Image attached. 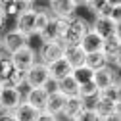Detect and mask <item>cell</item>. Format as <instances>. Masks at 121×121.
Here are the masks:
<instances>
[{
	"instance_id": "6da1fadb",
	"label": "cell",
	"mask_w": 121,
	"mask_h": 121,
	"mask_svg": "<svg viewBox=\"0 0 121 121\" xmlns=\"http://www.w3.org/2000/svg\"><path fill=\"white\" fill-rule=\"evenodd\" d=\"M90 31V21L86 17H81V16H75L69 25H67V33L62 40L64 46H79L81 40L85 39V35Z\"/></svg>"
},
{
	"instance_id": "7a4b0ae2",
	"label": "cell",
	"mask_w": 121,
	"mask_h": 121,
	"mask_svg": "<svg viewBox=\"0 0 121 121\" xmlns=\"http://www.w3.org/2000/svg\"><path fill=\"white\" fill-rule=\"evenodd\" d=\"M48 6H50V16L54 19H64V21H71L79 10L77 0H50Z\"/></svg>"
},
{
	"instance_id": "3957f363",
	"label": "cell",
	"mask_w": 121,
	"mask_h": 121,
	"mask_svg": "<svg viewBox=\"0 0 121 121\" xmlns=\"http://www.w3.org/2000/svg\"><path fill=\"white\" fill-rule=\"evenodd\" d=\"M64 60V44L62 42H42L37 52V62L42 65H52Z\"/></svg>"
},
{
	"instance_id": "277c9868",
	"label": "cell",
	"mask_w": 121,
	"mask_h": 121,
	"mask_svg": "<svg viewBox=\"0 0 121 121\" xmlns=\"http://www.w3.org/2000/svg\"><path fill=\"white\" fill-rule=\"evenodd\" d=\"M8 58H10L12 65L16 67L17 71L25 73L29 67H33L37 64V50H33L31 46H23V48L16 50L13 54H10Z\"/></svg>"
},
{
	"instance_id": "5b68a950",
	"label": "cell",
	"mask_w": 121,
	"mask_h": 121,
	"mask_svg": "<svg viewBox=\"0 0 121 121\" xmlns=\"http://www.w3.org/2000/svg\"><path fill=\"white\" fill-rule=\"evenodd\" d=\"M67 25L69 21H64V19H50V23L46 25V29L39 35L40 42H62L65 33H67Z\"/></svg>"
},
{
	"instance_id": "8992f818",
	"label": "cell",
	"mask_w": 121,
	"mask_h": 121,
	"mask_svg": "<svg viewBox=\"0 0 121 121\" xmlns=\"http://www.w3.org/2000/svg\"><path fill=\"white\" fill-rule=\"evenodd\" d=\"M23 75H25V86H27V88H42L44 83L50 79L48 67L42 65V64H39V62H37L33 67H29Z\"/></svg>"
},
{
	"instance_id": "52a82bcc",
	"label": "cell",
	"mask_w": 121,
	"mask_h": 121,
	"mask_svg": "<svg viewBox=\"0 0 121 121\" xmlns=\"http://www.w3.org/2000/svg\"><path fill=\"white\" fill-rule=\"evenodd\" d=\"M23 102V92L17 88H0V113H12Z\"/></svg>"
},
{
	"instance_id": "ba28073f",
	"label": "cell",
	"mask_w": 121,
	"mask_h": 121,
	"mask_svg": "<svg viewBox=\"0 0 121 121\" xmlns=\"http://www.w3.org/2000/svg\"><path fill=\"white\" fill-rule=\"evenodd\" d=\"M92 83L98 88V92L113 86V85H119V71L112 69V67H104L100 71H94L92 73Z\"/></svg>"
},
{
	"instance_id": "9c48e42d",
	"label": "cell",
	"mask_w": 121,
	"mask_h": 121,
	"mask_svg": "<svg viewBox=\"0 0 121 121\" xmlns=\"http://www.w3.org/2000/svg\"><path fill=\"white\" fill-rule=\"evenodd\" d=\"M0 42H2V50L4 52L13 54L16 50L27 46V37H23L19 31H16V29H10V31H6L4 37H0Z\"/></svg>"
},
{
	"instance_id": "30bf717a",
	"label": "cell",
	"mask_w": 121,
	"mask_h": 121,
	"mask_svg": "<svg viewBox=\"0 0 121 121\" xmlns=\"http://www.w3.org/2000/svg\"><path fill=\"white\" fill-rule=\"evenodd\" d=\"M90 31L96 33L102 40H106L108 37H112V35H115V33H121L119 27L113 25L110 17H94L92 21H90Z\"/></svg>"
},
{
	"instance_id": "8fae6325",
	"label": "cell",
	"mask_w": 121,
	"mask_h": 121,
	"mask_svg": "<svg viewBox=\"0 0 121 121\" xmlns=\"http://www.w3.org/2000/svg\"><path fill=\"white\" fill-rule=\"evenodd\" d=\"M46 100H48V94L42 88H27V92L23 94V102L29 104L35 112H44Z\"/></svg>"
},
{
	"instance_id": "7c38bea8",
	"label": "cell",
	"mask_w": 121,
	"mask_h": 121,
	"mask_svg": "<svg viewBox=\"0 0 121 121\" xmlns=\"http://www.w3.org/2000/svg\"><path fill=\"white\" fill-rule=\"evenodd\" d=\"M35 16L37 13L33 10H29L25 13H21L19 17H16V31H19L23 37H35Z\"/></svg>"
},
{
	"instance_id": "4fadbf2b",
	"label": "cell",
	"mask_w": 121,
	"mask_h": 121,
	"mask_svg": "<svg viewBox=\"0 0 121 121\" xmlns=\"http://www.w3.org/2000/svg\"><path fill=\"white\" fill-rule=\"evenodd\" d=\"M31 0H8V2H4V16L6 19H16L19 17L21 13L29 12L31 10Z\"/></svg>"
},
{
	"instance_id": "5bb4252c",
	"label": "cell",
	"mask_w": 121,
	"mask_h": 121,
	"mask_svg": "<svg viewBox=\"0 0 121 121\" xmlns=\"http://www.w3.org/2000/svg\"><path fill=\"white\" fill-rule=\"evenodd\" d=\"M86 108V102L81 98V96H71V98H65V104H64V110H62V115L60 117H64V119H73V117H77L83 110Z\"/></svg>"
},
{
	"instance_id": "9a60e30c",
	"label": "cell",
	"mask_w": 121,
	"mask_h": 121,
	"mask_svg": "<svg viewBox=\"0 0 121 121\" xmlns=\"http://www.w3.org/2000/svg\"><path fill=\"white\" fill-rule=\"evenodd\" d=\"M64 60L69 64L71 69H77L85 65L86 54L81 50V46H64Z\"/></svg>"
},
{
	"instance_id": "2e32d148",
	"label": "cell",
	"mask_w": 121,
	"mask_h": 121,
	"mask_svg": "<svg viewBox=\"0 0 121 121\" xmlns=\"http://www.w3.org/2000/svg\"><path fill=\"white\" fill-rule=\"evenodd\" d=\"M81 50L88 56V54H98V52H102V46H104V40L96 35V33H92V31H88L86 35H85V39L81 40Z\"/></svg>"
},
{
	"instance_id": "e0dca14e",
	"label": "cell",
	"mask_w": 121,
	"mask_h": 121,
	"mask_svg": "<svg viewBox=\"0 0 121 121\" xmlns=\"http://www.w3.org/2000/svg\"><path fill=\"white\" fill-rule=\"evenodd\" d=\"M64 104H65V96H64V94H60V92L48 94L44 112H48V113L54 115V117H60V115H62V110H64Z\"/></svg>"
},
{
	"instance_id": "ac0fdd59",
	"label": "cell",
	"mask_w": 121,
	"mask_h": 121,
	"mask_svg": "<svg viewBox=\"0 0 121 121\" xmlns=\"http://www.w3.org/2000/svg\"><path fill=\"white\" fill-rule=\"evenodd\" d=\"M71 71L73 69L69 67V64L65 62V60H60V62L48 65V75H50V79H54V81H62V79L69 77Z\"/></svg>"
},
{
	"instance_id": "d6986e66",
	"label": "cell",
	"mask_w": 121,
	"mask_h": 121,
	"mask_svg": "<svg viewBox=\"0 0 121 121\" xmlns=\"http://www.w3.org/2000/svg\"><path fill=\"white\" fill-rule=\"evenodd\" d=\"M58 92L64 94L65 98L79 96V83L69 75V77H65V79H62V81H58Z\"/></svg>"
},
{
	"instance_id": "ffe728a7",
	"label": "cell",
	"mask_w": 121,
	"mask_h": 121,
	"mask_svg": "<svg viewBox=\"0 0 121 121\" xmlns=\"http://www.w3.org/2000/svg\"><path fill=\"white\" fill-rule=\"evenodd\" d=\"M12 115H13V119H16V121H35L37 115H39V112H35L29 104L21 102L17 108L12 112Z\"/></svg>"
},
{
	"instance_id": "44dd1931",
	"label": "cell",
	"mask_w": 121,
	"mask_h": 121,
	"mask_svg": "<svg viewBox=\"0 0 121 121\" xmlns=\"http://www.w3.org/2000/svg\"><path fill=\"white\" fill-rule=\"evenodd\" d=\"M21 86H25V75L17 69L12 75H8L6 79H0V88H17V90H21Z\"/></svg>"
},
{
	"instance_id": "7402d4cb",
	"label": "cell",
	"mask_w": 121,
	"mask_h": 121,
	"mask_svg": "<svg viewBox=\"0 0 121 121\" xmlns=\"http://www.w3.org/2000/svg\"><path fill=\"white\" fill-rule=\"evenodd\" d=\"M96 98H102V100L110 102L113 106H121V86L119 85H113V86L106 88V90H100Z\"/></svg>"
},
{
	"instance_id": "603a6c76",
	"label": "cell",
	"mask_w": 121,
	"mask_h": 121,
	"mask_svg": "<svg viewBox=\"0 0 121 121\" xmlns=\"http://www.w3.org/2000/svg\"><path fill=\"white\" fill-rule=\"evenodd\" d=\"M85 65L94 73V71H100V69H104V67H108V60H106V56H104L102 52H98V54H88L86 60H85Z\"/></svg>"
},
{
	"instance_id": "cb8c5ba5",
	"label": "cell",
	"mask_w": 121,
	"mask_h": 121,
	"mask_svg": "<svg viewBox=\"0 0 121 121\" xmlns=\"http://www.w3.org/2000/svg\"><path fill=\"white\" fill-rule=\"evenodd\" d=\"M79 96H81L85 102H92V100H96V96H98V88L94 86L92 81L83 83V85H79Z\"/></svg>"
},
{
	"instance_id": "d4e9b609",
	"label": "cell",
	"mask_w": 121,
	"mask_h": 121,
	"mask_svg": "<svg viewBox=\"0 0 121 121\" xmlns=\"http://www.w3.org/2000/svg\"><path fill=\"white\" fill-rule=\"evenodd\" d=\"M71 77L77 81L79 85H83V83H88V81H92V71H90L86 65H83V67H77V69H73L71 71Z\"/></svg>"
},
{
	"instance_id": "484cf974",
	"label": "cell",
	"mask_w": 121,
	"mask_h": 121,
	"mask_svg": "<svg viewBox=\"0 0 121 121\" xmlns=\"http://www.w3.org/2000/svg\"><path fill=\"white\" fill-rule=\"evenodd\" d=\"M50 19H52L50 13H37L35 16V35H40L46 29V25L50 23Z\"/></svg>"
},
{
	"instance_id": "4316f807",
	"label": "cell",
	"mask_w": 121,
	"mask_h": 121,
	"mask_svg": "<svg viewBox=\"0 0 121 121\" xmlns=\"http://www.w3.org/2000/svg\"><path fill=\"white\" fill-rule=\"evenodd\" d=\"M13 71H16V67L12 65L10 58L8 56H0V79H6L8 75H12Z\"/></svg>"
},
{
	"instance_id": "83f0119b",
	"label": "cell",
	"mask_w": 121,
	"mask_h": 121,
	"mask_svg": "<svg viewBox=\"0 0 121 121\" xmlns=\"http://www.w3.org/2000/svg\"><path fill=\"white\" fill-rule=\"evenodd\" d=\"M71 121H100V117H98L92 110H90V108H85L77 117H73Z\"/></svg>"
},
{
	"instance_id": "f1b7e54d",
	"label": "cell",
	"mask_w": 121,
	"mask_h": 121,
	"mask_svg": "<svg viewBox=\"0 0 121 121\" xmlns=\"http://www.w3.org/2000/svg\"><path fill=\"white\" fill-rule=\"evenodd\" d=\"M42 90H44L46 94H54V92H58V81H54V79H48L46 83H44Z\"/></svg>"
},
{
	"instance_id": "f546056e",
	"label": "cell",
	"mask_w": 121,
	"mask_h": 121,
	"mask_svg": "<svg viewBox=\"0 0 121 121\" xmlns=\"http://www.w3.org/2000/svg\"><path fill=\"white\" fill-rule=\"evenodd\" d=\"M35 121H60V119L54 117V115H50L48 112H39V115H37Z\"/></svg>"
},
{
	"instance_id": "4dcf8cb0",
	"label": "cell",
	"mask_w": 121,
	"mask_h": 121,
	"mask_svg": "<svg viewBox=\"0 0 121 121\" xmlns=\"http://www.w3.org/2000/svg\"><path fill=\"white\" fill-rule=\"evenodd\" d=\"M102 121H121V112H113L112 115H108V117L102 119Z\"/></svg>"
},
{
	"instance_id": "1f68e13d",
	"label": "cell",
	"mask_w": 121,
	"mask_h": 121,
	"mask_svg": "<svg viewBox=\"0 0 121 121\" xmlns=\"http://www.w3.org/2000/svg\"><path fill=\"white\" fill-rule=\"evenodd\" d=\"M0 121H16L12 113H0Z\"/></svg>"
},
{
	"instance_id": "d6a6232c",
	"label": "cell",
	"mask_w": 121,
	"mask_h": 121,
	"mask_svg": "<svg viewBox=\"0 0 121 121\" xmlns=\"http://www.w3.org/2000/svg\"><path fill=\"white\" fill-rule=\"evenodd\" d=\"M6 21H8V19H6V16H4V12L0 10V29L4 27V23H6Z\"/></svg>"
},
{
	"instance_id": "836d02e7",
	"label": "cell",
	"mask_w": 121,
	"mask_h": 121,
	"mask_svg": "<svg viewBox=\"0 0 121 121\" xmlns=\"http://www.w3.org/2000/svg\"><path fill=\"white\" fill-rule=\"evenodd\" d=\"M0 52H2V42H0Z\"/></svg>"
}]
</instances>
